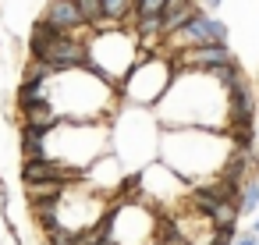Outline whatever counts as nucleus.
<instances>
[{
  "label": "nucleus",
  "instance_id": "nucleus-1",
  "mask_svg": "<svg viewBox=\"0 0 259 245\" xmlns=\"http://www.w3.org/2000/svg\"><path fill=\"white\" fill-rule=\"evenodd\" d=\"M160 128H209L227 132L231 110H227V89L217 71H195L185 68L174 75L163 100L153 107Z\"/></svg>",
  "mask_w": 259,
  "mask_h": 245
},
{
  "label": "nucleus",
  "instance_id": "nucleus-2",
  "mask_svg": "<svg viewBox=\"0 0 259 245\" xmlns=\"http://www.w3.org/2000/svg\"><path fill=\"white\" fill-rule=\"evenodd\" d=\"M234 153L231 132H209V128H163L160 135V160L181 174L192 188L217 181Z\"/></svg>",
  "mask_w": 259,
  "mask_h": 245
},
{
  "label": "nucleus",
  "instance_id": "nucleus-3",
  "mask_svg": "<svg viewBox=\"0 0 259 245\" xmlns=\"http://www.w3.org/2000/svg\"><path fill=\"white\" fill-rule=\"evenodd\" d=\"M47 100L68 121H110L121 107L117 89L103 82L93 68L54 71V78L47 82Z\"/></svg>",
  "mask_w": 259,
  "mask_h": 245
},
{
  "label": "nucleus",
  "instance_id": "nucleus-4",
  "mask_svg": "<svg viewBox=\"0 0 259 245\" xmlns=\"http://www.w3.org/2000/svg\"><path fill=\"white\" fill-rule=\"evenodd\" d=\"M103 153H110V125L107 121H57L47 132L43 142V160L64 164L78 174L89 171Z\"/></svg>",
  "mask_w": 259,
  "mask_h": 245
},
{
  "label": "nucleus",
  "instance_id": "nucleus-5",
  "mask_svg": "<svg viewBox=\"0 0 259 245\" xmlns=\"http://www.w3.org/2000/svg\"><path fill=\"white\" fill-rule=\"evenodd\" d=\"M160 135L163 128L146 107H117L110 117V153L128 171H142L160 156Z\"/></svg>",
  "mask_w": 259,
  "mask_h": 245
},
{
  "label": "nucleus",
  "instance_id": "nucleus-6",
  "mask_svg": "<svg viewBox=\"0 0 259 245\" xmlns=\"http://www.w3.org/2000/svg\"><path fill=\"white\" fill-rule=\"evenodd\" d=\"M85 47H89V64H85V68H93V71H96L103 82H110L114 89L128 78V71H132V68L139 64V57H142L139 36L128 32V29H121V25L93 29L89 39H85Z\"/></svg>",
  "mask_w": 259,
  "mask_h": 245
},
{
  "label": "nucleus",
  "instance_id": "nucleus-7",
  "mask_svg": "<svg viewBox=\"0 0 259 245\" xmlns=\"http://www.w3.org/2000/svg\"><path fill=\"white\" fill-rule=\"evenodd\" d=\"M174 75H178V68H174V61H170V54L163 50V47H156V50H142V57H139V64L128 71V78L117 86V100H121V107H146V110H153L160 100H163V93L170 89V82H174Z\"/></svg>",
  "mask_w": 259,
  "mask_h": 245
},
{
  "label": "nucleus",
  "instance_id": "nucleus-8",
  "mask_svg": "<svg viewBox=\"0 0 259 245\" xmlns=\"http://www.w3.org/2000/svg\"><path fill=\"white\" fill-rule=\"evenodd\" d=\"M107 238L110 245H153V238L160 234V217L156 206L149 202H110V213L103 217Z\"/></svg>",
  "mask_w": 259,
  "mask_h": 245
},
{
  "label": "nucleus",
  "instance_id": "nucleus-9",
  "mask_svg": "<svg viewBox=\"0 0 259 245\" xmlns=\"http://www.w3.org/2000/svg\"><path fill=\"white\" fill-rule=\"evenodd\" d=\"M139 174H142V202H149L156 210H167L174 202H188V195H192V185L181 174H174L163 160H153Z\"/></svg>",
  "mask_w": 259,
  "mask_h": 245
},
{
  "label": "nucleus",
  "instance_id": "nucleus-10",
  "mask_svg": "<svg viewBox=\"0 0 259 245\" xmlns=\"http://www.w3.org/2000/svg\"><path fill=\"white\" fill-rule=\"evenodd\" d=\"M202 43H227V25H224L217 15H209V11H199L185 29H178V32L163 36V50H167L170 57H174V54H181V50L202 47Z\"/></svg>",
  "mask_w": 259,
  "mask_h": 245
},
{
  "label": "nucleus",
  "instance_id": "nucleus-11",
  "mask_svg": "<svg viewBox=\"0 0 259 245\" xmlns=\"http://www.w3.org/2000/svg\"><path fill=\"white\" fill-rule=\"evenodd\" d=\"M224 89H227V110H231V128L227 132L252 128V121H255V89H252V78L241 68H231L224 75Z\"/></svg>",
  "mask_w": 259,
  "mask_h": 245
},
{
  "label": "nucleus",
  "instance_id": "nucleus-12",
  "mask_svg": "<svg viewBox=\"0 0 259 245\" xmlns=\"http://www.w3.org/2000/svg\"><path fill=\"white\" fill-rule=\"evenodd\" d=\"M178 71L185 68H195V71H220V68H234L238 57L227 43H202V47H192V50H181L170 57Z\"/></svg>",
  "mask_w": 259,
  "mask_h": 245
},
{
  "label": "nucleus",
  "instance_id": "nucleus-13",
  "mask_svg": "<svg viewBox=\"0 0 259 245\" xmlns=\"http://www.w3.org/2000/svg\"><path fill=\"white\" fill-rule=\"evenodd\" d=\"M124 178H128V167H124L114 153H103V156H100L96 164H89V171L82 174V181H85L93 192H100V195H114V192H121Z\"/></svg>",
  "mask_w": 259,
  "mask_h": 245
},
{
  "label": "nucleus",
  "instance_id": "nucleus-14",
  "mask_svg": "<svg viewBox=\"0 0 259 245\" xmlns=\"http://www.w3.org/2000/svg\"><path fill=\"white\" fill-rule=\"evenodd\" d=\"M43 22H47L54 32H71V36H75V32H82V29H89L75 0H50Z\"/></svg>",
  "mask_w": 259,
  "mask_h": 245
},
{
  "label": "nucleus",
  "instance_id": "nucleus-15",
  "mask_svg": "<svg viewBox=\"0 0 259 245\" xmlns=\"http://www.w3.org/2000/svg\"><path fill=\"white\" fill-rule=\"evenodd\" d=\"M18 110H22V128H39V132H50L57 121H64L50 100H36V103L18 107Z\"/></svg>",
  "mask_w": 259,
  "mask_h": 245
},
{
  "label": "nucleus",
  "instance_id": "nucleus-16",
  "mask_svg": "<svg viewBox=\"0 0 259 245\" xmlns=\"http://www.w3.org/2000/svg\"><path fill=\"white\" fill-rule=\"evenodd\" d=\"M234 206H238V217H255L259 213V181L255 178H248V181L238 185Z\"/></svg>",
  "mask_w": 259,
  "mask_h": 245
},
{
  "label": "nucleus",
  "instance_id": "nucleus-17",
  "mask_svg": "<svg viewBox=\"0 0 259 245\" xmlns=\"http://www.w3.org/2000/svg\"><path fill=\"white\" fill-rule=\"evenodd\" d=\"M124 18H135V0H103V25H124Z\"/></svg>",
  "mask_w": 259,
  "mask_h": 245
},
{
  "label": "nucleus",
  "instance_id": "nucleus-18",
  "mask_svg": "<svg viewBox=\"0 0 259 245\" xmlns=\"http://www.w3.org/2000/svg\"><path fill=\"white\" fill-rule=\"evenodd\" d=\"M43 142H47V132L22 128V156L25 160H43Z\"/></svg>",
  "mask_w": 259,
  "mask_h": 245
},
{
  "label": "nucleus",
  "instance_id": "nucleus-19",
  "mask_svg": "<svg viewBox=\"0 0 259 245\" xmlns=\"http://www.w3.org/2000/svg\"><path fill=\"white\" fill-rule=\"evenodd\" d=\"M61 192H64V181H36V185H25L29 206L32 202H43V199H61Z\"/></svg>",
  "mask_w": 259,
  "mask_h": 245
},
{
  "label": "nucleus",
  "instance_id": "nucleus-20",
  "mask_svg": "<svg viewBox=\"0 0 259 245\" xmlns=\"http://www.w3.org/2000/svg\"><path fill=\"white\" fill-rule=\"evenodd\" d=\"M75 4H78V11H82V18H85L89 29L103 25V0H75Z\"/></svg>",
  "mask_w": 259,
  "mask_h": 245
},
{
  "label": "nucleus",
  "instance_id": "nucleus-21",
  "mask_svg": "<svg viewBox=\"0 0 259 245\" xmlns=\"http://www.w3.org/2000/svg\"><path fill=\"white\" fill-rule=\"evenodd\" d=\"M167 0H135V18L139 15H163Z\"/></svg>",
  "mask_w": 259,
  "mask_h": 245
},
{
  "label": "nucleus",
  "instance_id": "nucleus-22",
  "mask_svg": "<svg viewBox=\"0 0 259 245\" xmlns=\"http://www.w3.org/2000/svg\"><path fill=\"white\" fill-rule=\"evenodd\" d=\"M231 245H255V234H252V231H241V234L231 238Z\"/></svg>",
  "mask_w": 259,
  "mask_h": 245
},
{
  "label": "nucleus",
  "instance_id": "nucleus-23",
  "mask_svg": "<svg viewBox=\"0 0 259 245\" xmlns=\"http://www.w3.org/2000/svg\"><path fill=\"white\" fill-rule=\"evenodd\" d=\"M185 4H192V0H167V4H163V18L167 15H174L178 8H185Z\"/></svg>",
  "mask_w": 259,
  "mask_h": 245
},
{
  "label": "nucleus",
  "instance_id": "nucleus-24",
  "mask_svg": "<svg viewBox=\"0 0 259 245\" xmlns=\"http://www.w3.org/2000/svg\"><path fill=\"white\" fill-rule=\"evenodd\" d=\"M8 202H11V195H8V185H4V181H0V217H4V213H8Z\"/></svg>",
  "mask_w": 259,
  "mask_h": 245
},
{
  "label": "nucleus",
  "instance_id": "nucleus-25",
  "mask_svg": "<svg viewBox=\"0 0 259 245\" xmlns=\"http://www.w3.org/2000/svg\"><path fill=\"white\" fill-rule=\"evenodd\" d=\"M224 4V0H199V8H206V11H217Z\"/></svg>",
  "mask_w": 259,
  "mask_h": 245
},
{
  "label": "nucleus",
  "instance_id": "nucleus-26",
  "mask_svg": "<svg viewBox=\"0 0 259 245\" xmlns=\"http://www.w3.org/2000/svg\"><path fill=\"white\" fill-rule=\"evenodd\" d=\"M252 234H259V213H255V220H252Z\"/></svg>",
  "mask_w": 259,
  "mask_h": 245
},
{
  "label": "nucleus",
  "instance_id": "nucleus-27",
  "mask_svg": "<svg viewBox=\"0 0 259 245\" xmlns=\"http://www.w3.org/2000/svg\"><path fill=\"white\" fill-rule=\"evenodd\" d=\"M153 245H167V241H153Z\"/></svg>",
  "mask_w": 259,
  "mask_h": 245
},
{
  "label": "nucleus",
  "instance_id": "nucleus-28",
  "mask_svg": "<svg viewBox=\"0 0 259 245\" xmlns=\"http://www.w3.org/2000/svg\"><path fill=\"white\" fill-rule=\"evenodd\" d=\"M255 245H259V234H255Z\"/></svg>",
  "mask_w": 259,
  "mask_h": 245
}]
</instances>
